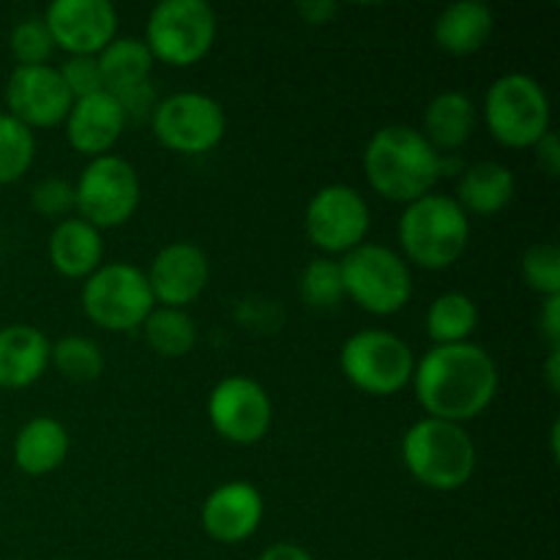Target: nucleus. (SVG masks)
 <instances>
[{
    "mask_svg": "<svg viewBox=\"0 0 560 560\" xmlns=\"http://www.w3.org/2000/svg\"><path fill=\"white\" fill-rule=\"evenodd\" d=\"M142 331L153 353L162 359H180L191 353L197 345L195 317L173 306H153V312L142 323Z\"/></svg>",
    "mask_w": 560,
    "mask_h": 560,
    "instance_id": "bb28decb",
    "label": "nucleus"
},
{
    "mask_svg": "<svg viewBox=\"0 0 560 560\" xmlns=\"http://www.w3.org/2000/svg\"><path fill=\"white\" fill-rule=\"evenodd\" d=\"M495 31V14L481 0L448 3L435 20V44L448 55H474L490 42Z\"/></svg>",
    "mask_w": 560,
    "mask_h": 560,
    "instance_id": "412c9836",
    "label": "nucleus"
},
{
    "mask_svg": "<svg viewBox=\"0 0 560 560\" xmlns=\"http://www.w3.org/2000/svg\"><path fill=\"white\" fill-rule=\"evenodd\" d=\"M151 129L164 148L178 153H208L222 142L228 129L224 107L200 91H180L159 98Z\"/></svg>",
    "mask_w": 560,
    "mask_h": 560,
    "instance_id": "9b49d317",
    "label": "nucleus"
},
{
    "mask_svg": "<svg viewBox=\"0 0 560 560\" xmlns=\"http://www.w3.org/2000/svg\"><path fill=\"white\" fill-rule=\"evenodd\" d=\"M479 326V306L465 293H443L427 310V334L435 345L468 342Z\"/></svg>",
    "mask_w": 560,
    "mask_h": 560,
    "instance_id": "a878e982",
    "label": "nucleus"
},
{
    "mask_svg": "<svg viewBox=\"0 0 560 560\" xmlns=\"http://www.w3.org/2000/svg\"><path fill=\"white\" fill-rule=\"evenodd\" d=\"M63 124L69 145L77 153L96 159L109 153V148L120 140L126 129V115L118 98L109 91H102L85 98H74Z\"/></svg>",
    "mask_w": 560,
    "mask_h": 560,
    "instance_id": "a211bd4d",
    "label": "nucleus"
},
{
    "mask_svg": "<svg viewBox=\"0 0 560 560\" xmlns=\"http://www.w3.org/2000/svg\"><path fill=\"white\" fill-rule=\"evenodd\" d=\"M102 71L104 91L118 93L137 82L151 80L153 55L148 44L137 36H115L102 52L96 55Z\"/></svg>",
    "mask_w": 560,
    "mask_h": 560,
    "instance_id": "393cba45",
    "label": "nucleus"
},
{
    "mask_svg": "<svg viewBox=\"0 0 560 560\" xmlns=\"http://www.w3.org/2000/svg\"><path fill=\"white\" fill-rule=\"evenodd\" d=\"M339 366L359 392L372 397H392L413 381L416 359L410 345L397 334L364 328L342 345Z\"/></svg>",
    "mask_w": 560,
    "mask_h": 560,
    "instance_id": "6e6552de",
    "label": "nucleus"
},
{
    "mask_svg": "<svg viewBox=\"0 0 560 560\" xmlns=\"http://www.w3.org/2000/svg\"><path fill=\"white\" fill-rule=\"evenodd\" d=\"M44 22L55 47L69 55H98L118 36V11L109 0H52Z\"/></svg>",
    "mask_w": 560,
    "mask_h": 560,
    "instance_id": "2eb2a0df",
    "label": "nucleus"
},
{
    "mask_svg": "<svg viewBox=\"0 0 560 560\" xmlns=\"http://www.w3.org/2000/svg\"><path fill=\"white\" fill-rule=\"evenodd\" d=\"M11 55L20 66H44L52 55L55 42L49 36V27L44 16H25L14 25L9 36Z\"/></svg>",
    "mask_w": 560,
    "mask_h": 560,
    "instance_id": "7c9ffc66",
    "label": "nucleus"
},
{
    "mask_svg": "<svg viewBox=\"0 0 560 560\" xmlns=\"http://www.w3.org/2000/svg\"><path fill=\"white\" fill-rule=\"evenodd\" d=\"M260 560H315L310 550L293 545V541H279V545H271L266 552H262Z\"/></svg>",
    "mask_w": 560,
    "mask_h": 560,
    "instance_id": "58836bf2",
    "label": "nucleus"
},
{
    "mask_svg": "<svg viewBox=\"0 0 560 560\" xmlns=\"http://www.w3.org/2000/svg\"><path fill=\"white\" fill-rule=\"evenodd\" d=\"M49 364L58 366L60 375L69 377V381L91 383L96 377H102L104 353L93 339L80 337V334H69V337L49 345Z\"/></svg>",
    "mask_w": 560,
    "mask_h": 560,
    "instance_id": "cd10ccee",
    "label": "nucleus"
},
{
    "mask_svg": "<svg viewBox=\"0 0 560 560\" xmlns=\"http://www.w3.org/2000/svg\"><path fill=\"white\" fill-rule=\"evenodd\" d=\"M262 512H266V503L255 485L228 481L206 498L200 523L202 530L219 545H238L260 528Z\"/></svg>",
    "mask_w": 560,
    "mask_h": 560,
    "instance_id": "f3484780",
    "label": "nucleus"
},
{
    "mask_svg": "<svg viewBox=\"0 0 560 560\" xmlns=\"http://www.w3.org/2000/svg\"><path fill=\"white\" fill-rule=\"evenodd\" d=\"M441 156L416 126L388 124L366 142L364 173L377 195L408 206L441 180Z\"/></svg>",
    "mask_w": 560,
    "mask_h": 560,
    "instance_id": "f03ea898",
    "label": "nucleus"
},
{
    "mask_svg": "<svg viewBox=\"0 0 560 560\" xmlns=\"http://www.w3.org/2000/svg\"><path fill=\"white\" fill-rule=\"evenodd\" d=\"M82 310L107 331H135L151 315V284L135 262H102L82 284Z\"/></svg>",
    "mask_w": 560,
    "mask_h": 560,
    "instance_id": "0eeeda50",
    "label": "nucleus"
},
{
    "mask_svg": "<svg viewBox=\"0 0 560 560\" xmlns=\"http://www.w3.org/2000/svg\"><path fill=\"white\" fill-rule=\"evenodd\" d=\"M31 206L47 219H69V213L74 211V184L58 175L42 178L31 189Z\"/></svg>",
    "mask_w": 560,
    "mask_h": 560,
    "instance_id": "473e14b6",
    "label": "nucleus"
},
{
    "mask_svg": "<svg viewBox=\"0 0 560 560\" xmlns=\"http://www.w3.org/2000/svg\"><path fill=\"white\" fill-rule=\"evenodd\" d=\"M514 189H517V180L506 164L476 162L459 173L454 200L465 213L490 217V213L503 211L514 200Z\"/></svg>",
    "mask_w": 560,
    "mask_h": 560,
    "instance_id": "b1692460",
    "label": "nucleus"
},
{
    "mask_svg": "<svg viewBox=\"0 0 560 560\" xmlns=\"http://www.w3.org/2000/svg\"><path fill=\"white\" fill-rule=\"evenodd\" d=\"M402 463L408 474L430 490H463L476 470L474 438L463 424L427 416L405 432Z\"/></svg>",
    "mask_w": 560,
    "mask_h": 560,
    "instance_id": "20e7f679",
    "label": "nucleus"
},
{
    "mask_svg": "<svg viewBox=\"0 0 560 560\" xmlns=\"http://www.w3.org/2000/svg\"><path fill=\"white\" fill-rule=\"evenodd\" d=\"M301 295L310 306L317 310H331L345 299V282L339 260L331 257H315L301 273Z\"/></svg>",
    "mask_w": 560,
    "mask_h": 560,
    "instance_id": "c756f323",
    "label": "nucleus"
},
{
    "mask_svg": "<svg viewBox=\"0 0 560 560\" xmlns=\"http://www.w3.org/2000/svg\"><path fill=\"white\" fill-rule=\"evenodd\" d=\"M58 74L60 80H63V85L69 88L71 98H85L104 91V80L102 71H98L96 55H69V58L58 66Z\"/></svg>",
    "mask_w": 560,
    "mask_h": 560,
    "instance_id": "72a5a7b5",
    "label": "nucleus"
},
{
    "mask_svg": "<svg viewBox=\"0 0 560 560\" xmlns=\"http://www.w3.org/2000/svg\"><path fill=\"white\" fill-rule=\"evenodd\" d=\"M142 184L131 162L118 153L91 159L74 184V208L96 230L118 228L135 217Z\"/></svg>",
    "mask_w": 560,
    "mask_h": 560,
    "instance_id": "9d476101",
    "label": "nucleus"
},
{
    "mask_svg": "<svg viewBox=\"0 0 560 560\" xmlns=\"http://www.w3.org/2000/svg\"><path fill=\"white\" fill-rule=\"evenodd\" d=\"M49 339L38 328L14 323L0 328V388H27L47 372Z\"/></svg>",
    "mask_w": 560,
    "mask_h": 560,
    "instance_id": "6ab92c4d",
    "label": "nucleus"
},
{
    "mask_svg": "<svg viewBox=\"0 0 560 560\" xmlns=\"http://www.w3.org/2000/svg\"><path fill=\"white\" fill-rule=\"evenodd\" d=\"M523 277L530 290L550 299L560 295V249L552 241L534 244L523 255Z\"/></svg>",
    "mask_w": 560,
    "mask_h": 560,
    "instance_id": "2f4dec72",
    "label": "nucleus"
},
{
    "mask_svg": "<svg viewBox=\"0 0 560 560\" xmlns=\"http://www.w3.org/2000/svg\"><path fill=\"white\" fill-rule=\"evenodd\" d=\"M345 299L372 315H397L413 295V277L402 255L383 244H359L339 260Z\"/></svg>",
    "mask_w": 560,
    "mask_h": 560,
    "instance_id": "39448f33",
    "label": "nucleus"
},
{
    "mask_svg": "<svg viewBox=\"0 0 560 560\" xmlns=\"http://www.w3.org/2000/svg\"><path fill=\"white\" fill-rule=\"evenodd\" d=\"M476 126V104L465 91H443L427 104L421 135L438 153L457 151L470 140Z\"/></svg>",
    "mask_w": 560,
    "mask_h": 560,
    "instance_id": "5701e85b",
    "label": "nucleus"
},
{
    "mask_svg": "<svg viewBox=\"0 0 560 560\" xmlns=\"http://www.w3.org/2000/svg\"><path fill=\"white\" fill-rule=\"evenodd\" d=\"M370 224L372 217L364 195L348 184L323 186L306 206V235L328 255H348L350 249L364 244Z\"/></svg>",
    "mask_w": 560,
    "mask_h": 560,
    "instance_id": "f8f14e48",
    "label": "nucleus"
},
{
    "mask_svg": "<svg viewBox=\"0 0 560 560\" xmlns=\"http://www.w3.org/2000/svg\"><path fill=\"white\" fill-rule=\"evenodd\" d=\"M115 98H118L120 109H124L126 115V124L129 120H142V118H151L153 109H156L159 104V96H156V85H153L151 80L145 82H137V85L126 88V91H118L113 93Z\"/></svg>",
    "mask_w": 560,
    "mask_h": 560,
    "instance_id": "f704fd0d",
    "label": "nucleus"
},
{
    "mask_svg": "<svg viewBox=\"0 0 560 560\" xmlns=\"http://www.w3.org/2000/svg\"><path fill=\"white\" fill-rule=\"evenodd\" d=\"M485 120L503 145L530 148L550 131V96L530 74L509 71L487 88Z\"/></svg>",
    "mask_w": 560,
    "mask_h": 560,
    "instance_id": "423d86ee",
    "label": "nucleus"
},
{
    "mask_svg": "<svg viewBox=\"0 0 560 560\" xmlns=\"http://www.w3.org/2000/svg\"><path fill=\"white\" fill-rule=\"evenodd\" d=\"M211 427L235 446H255L273 421V405L266 388L244 375L224 377L208 394Z\"/></svg>",
    "mask_w": 560,
    "mask_h": 560,
    "instance_id": "ddd939ff",
    "label": "nucleus"
},
{
    "mask_svg": "<svg viewBox=\"0 0 560 560\" xmlns=\"http://www.w3.org/2000/svg\"><path fill=\"white\" fill-rule=\"evenodd\" d=\"M539 326L545 331V337L550 339V345L556 348L560 345V295H550L545 299V306H541Z\"/></svg>",
    "mask_w": 560,
    "mask_h": 560,
    "instance_id": "e433bc0d",
    "label": "nucleus"
},
{
    "mask_svg": "<svg viewBox=\"0 0 560 560\" xmlns=\"http://www.w3.org/2000/svg\"><path fill=\"white\" fill-rule=\"evenodd\" d=\"M545 381L550 392H560V345L550 350V359H547L545 366Z\"/></svg>",
    "mask_w": 560,
    "mask_h": 560,
    "instance_id": "ea45409f",
    "label": "nucleus"
},
{
    "mask_svg": "<svg viewBox=\"0 0 560 560\" xmlns=\"http://www.w3.org/2000/svg\"><path fill=\"white\" fill-rule=\"evenodd\" d=\"M71 98L69 88L60 80L58 69L44 66H16L5 82V107L11 118L25 124L27 129H47L63 124L69 115Z\"/></svg>",
    "mask_w": 560,
    "mask_h": 560,
    "instance_id": "4468645a",
    "label": "nucleus"
},
{
    "mask_svg": "<svg viewBox=\"0 0 560 560\" xmlns=\"http://www.w3.org/2000/svg\"><path fill=\"white\" fill-rule=\"evenodd\" d=\"M295 9H299V14L304 16L310 25H326V22L337 14L339 5L334 3V0H304V3H299Z\"/></svg>",
    "mask_w": 560,
    "mask_h": 560,
    "instance_id": "4c0bfd02",
    "label": "nucleus"
},
{
    "mask_svg": "<svg viewBox=\"0 0 560 560\" xmlns=\"http://www.w3.org/2000/svg\"><path fill=\"white\" fill-rule=\"evenodd\" d=\"M49 262L58 273L69 279L91 277L104 257V238L102 230L88 224L85 219L69 217L55 224L49 235Z\"/></svg>",
    "mask_w": 560,
    "mask_h": 560,
    "instance_id": "aec40b11",
    "label": "nucleus"
},
{
    "mask_svg": "<svg viewBox=\"0 0 560 560\" xmlns=\"http://www.w3.org/2000/svg\"><path fill=\"white\" fill-rule=\"evenodd\" d=\"M36 159V135L11 118L9 113H0V186L14 184L31 170Z\"/></svg>",
    "mask_w": 560,
    "mask_h": 560,
    "instance_id": "c85d7f7f",
    "label": "nucleus"
},
{
    "mask_svg": "<svg viewBox=\"0 0 560 560\" xmlns=\"http://www.w3.org/2000/svg\"><path fill=\"white\" fill-rule=\"evenodd\" d=\"M410 383L430 419L465 424L495 399L498 364L481 345H435L421 355Z\"/></svg>",
    "mask_w": 560,
    "mask_h": 560,
    "instance_id": "f257e3e1",
    "label": "nucleus"
},
{
    "mask_svg": "<svg viewBox=\"0 0 560 560\" xmlns=\"http://www.w3.org/2000/svg\"><path fill=\"white\" fill-rule=\"evenodd\" d=\"M530 148H534L536 164H539L541 173L550 175V178H556V175L560 173V142H558L556 131L552 129L545 131V135H541Z\"/></svg>",
    "mask_w": 560,
    "mask_h": 560,
    "instance_id": "c9c22d12",
    "label": "nucleus"
},
{
    "mask_svg": "<svg viewBox=\"0 0 560 560\" xmlns=\"http://www.w3.org/2000/svg\"><path fill=\"white\" fill-rule=\"evenodd\" d=\"M217 11L206 0H162L151 9L142 42L153 60L191 66L211 52L217 42Z\"/></svg>",
    "mask_w": 560,
    "mask_h": 560,
    "instance_id": "1a4fd4ad",
    "label": "nucleus"
},
{
    "mask_svg": "<svg viewBox=\"0 0 560 560\" xmlns=\"http://www.w3.org/2000/svg\"><path fill=\"white\" fill-rule=\"evenodd\" d=\"M69 432L52 416H36L14 438V465L27 476H47L66 463Z\"/></svg>",
    "mask_w": 560,
    "mask_h": 560,
    "instance_id": "4be33fe9",
    "label": "nucleus"
},
{
    "mask_svg": "<svg viewBox=\"0 0 560 560\" xmlns=\"http://www.w3.org/2000/svg\"><path fill=\"white\" fill-rule=\"evenodd\" d=\"M145 277L156 304L184 310L208 288L211 262L206 252L191 241H173L156 252Z\"/></svg>",
    "mask_w": 560,
    "mask_h": 560,
    "instance_id": "dca6fc26",
    "label": "nucleus"
},
{
    "mask_svg": "<svg viewBox=\"0 0 560 560\" xmlns=\"http://www.w3.org/2000/svg\"><path fill=\"white\" fill-rule=\"evenodd\" d=\"M397 235L410 262L443 271L468 249L470 219L454 197L430 191L405 206Z\"/></svg>",
    "mask_w": 560,
    "mask_h": 560,
    "instance_id": "7ed1b4c3",
    "label": "nucleus"
}]
</instances>
